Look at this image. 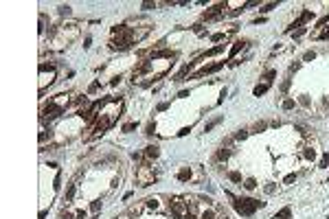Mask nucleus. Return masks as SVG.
<instances>
[{
  "mask_svg": "<svg viewBox=\"0 0 329 219\" xmlns=\"http://www.w3.org/2000/svg\"><path fill=\"white\" fill-rule=\"evenodd\" d=\"M217 219H226V215H224V217H217Z\"/></svg>",
  "mask_w": 329,
  "mask_h": 219,
  "instance_id": "cd10ccee",
  "label": "nucleus"
},
{
  "mask_svg": "<svg viewBox=\"0 0 329 219\" xmlns=\"http://www.w3.org/2000/svg\"><path fill=\"white\" fill-rule=\"evenodd\" d=\"M261 129H266V123H257L255 125V132H261Z\"/></svg>",
  "mask_w": 329,
  "mask_h": 219,
  "instance_id": "6ab92c4d",
  "label": "nucleus"
},
{
  "mask_svg": "<svg viewBox=\"0 0 329 219\" xmlns=\"http://www.w3.org/2000/svg\"><path fill=\"white\" fill-rule=\"evenodd\" d=\"M75 191H77V186H75V184H70V188H68V193H66V195H64V202H70V200H72V195H75Z\"/></svg>",
  "mask_w": 329,
  "mask_h": 219,
  "instance_id": "6e6552de",
  "label": "nucleus"
},
{
  "mask_svg": "<svg viewBox=\"0 0 329 219\" xmlns=\"http://www.w3.org/2000/svg\"><path fill=\"white\" fill-rule=\"evenodd\" d=\"M303 33H305V29H303V27H301V29H296V31H294V37H301Z\"/></svg>",
  "mask_w": 329,
  "mask_h": 219,
  "instance_id": "a211bd4d",
  "label": "nucleus"
},
{
  "mask_svg": "<svg viewBox=\"0 0 329 219\" xmlns=\"http://www.w3.org/2000/svg\"><path fill=\"white\" fill-rule=\"evenodd\" d=\"M219 120H222V118H215V120H211V123H206V127H204V132H211V129H213V127H215V125L219 123Z\"/></svg>",
  "mask_w": 329,
  "mask_h": 219,
  "instance_id": "4468645a",
  "label": "nucleus"
},
{
  "mask_svg": "<svg viewBox=\"0 0 329 219\" xmlns=\"http://www.w3.org/2000/svg\"><path fill=\"white\" fill-rule=\"evenodd\" d=\"M246 46V42H235V46H233V51H231V57H235L239 51H241V48Z\"/></svg>",
  "mask_w": 329,
  "mask_h": 219,
  "instance_id": "0eeeda50",
  "label": "nucleus"
},
{
  "mask_svg": "<svg viewBox=\"0 0 329 219\" xmlns=\"http://www.w3.org/2000/svg\"><path fill=\"white\" fill-rule=\"evenodd\" d=\"M59 219H72V213H66V210H64V213H62V217H59Z\"/></svg>",
  "mask_w": 329,
  "mask_h": 219,
  "instance_id": "aec40b11",
  "label": "nucleus"
},
{
  "mask_svg": "<svg viewBox=\"0 0 329 219\" xmlns=\"http://www.w3.org/2000/svg\"><path fill=\"white\" fill-rule=\"evenodd\" d=\"M191 178V171H189V169H182V171L178 173V180H189Z\"/></svg>",
  "mask_w": 329,
  "mask_h": 219,
  "instance_id": "9d476101",
  "label": "nucleus"
},
{
  "mask_svg": "<svg viewBox=\"0 0 329 219\" xmlns=\"http://www.w3.org/2000/svg\"><path fill=\"white\" fill-rule=\"evenodd\" d=\"M145 156H147V158H158V156H160V151H158L156 145H149V147L145 149Z\"/></svg>",
  "mask_w": 329,
  "mask_h": 219,
  "instance_id": "423d86ee",
  "label": "nucleus"
},
{
  "mask_svg": "<svg viewBox=\"0 0 329 219\" xmlns=\"http://www.w3.org/2000/svg\"><path fill=\"white\" fill-rule=\"evenodd\" d=\"M231 180H235V182H239V180H241V175H239V173H231Z\"/></svg>",
  "mask_w": 329,
  "mask_h": 219,
  "instance_id": "5701e85b",
  "label": "nucleus"
},
{
  "mask_svg": "<svg viewBox=\"0 0 329 219\" xmlns=\"http://www.w3.org/2000/svg\"><path fill=\"white\" fill-rule=\"evenodd\" d=\"M224 64L219 61V64H213V66H206V68H202V70H197L193 77H204V75H211V72H215V70H219Z\"/></svg>",
  "mask_w": 329,
  "mask_h": 219,
  "instance_id": "39448f33",
  "label": "nucleus"
},
{
  "mask_svg": "<svg viewBox=\"0 0 329 219\" xmlns=\"http://www.w3.org/2000/svg\"><path fill=\"white\" fill-rule=\"evenodd\" d=\"M320 37H323V40H329V31H327V33H323Z\"/></svg>",
  "mask_w": 329,
  "mask_h": 219,
  "instance_id": "bb28decb",
  "label": "nucleus"
},
{
  "mask_svg": "<svg viewBox=\"0 0 329 219\" xmlns=\"http://www.w3.org/2000/svg\"><path fill=\"white\" fill-rule=\"evenodd\" d=\"M147 206H149V208H156L158 204H156V200H147Z\"/></svg>",
  "mask_w": 329,
  "mask_h": 219,
  "instance_id": "4be33fe9",
  "label": "nucleus"
},
{
  "mask_svg": "<svg viewBox=\"0 0 329 219\" xmlns=\"http://www.w3.org/2000/svg\"><path fill=\"white\" fill-rule=\"evenodd\" d=\"M274 75H276V72H274V70H270V72H266V79H268V81H270V79H272V77H274Z\"/></svg>",
  "mask_w": 329,
  "mask_h": 219,
  "instance_id": "b1692460",
  "label": "nucleus"
},
{
  "mask_svg": "<svg viewBox=\"0 0 329 219\" xmlns=\"http://www.w3.org/2000/svg\"><path fill=\"white\" fill-rule=\"evenodd\" d=\"M255 186H257L255 180H248V182H246V188H255Z\"/></svg>",
  "mask_w": 329,
  "mask_h": 219,
  "instance_id": "412c9836",
  "label": "nucleus"
},
{
  "mask_svg": "<svg viewBox=\"0 0 329 219\" xmlns=\"http://www.w3.org/2000/svg\"><path fill=\"white\" fill-rule=\"evenodd\" d=\"M59 13H62V15H68V13H70V7H68V5H62V7H59Z\"/></svg>",
  "mask_w": 329,
  "mask_h": 219,
  "instance_id": "2eb2a0df",
  "label": "nucleus"
},
{
  "mask_svg": "<svg viewBox=\"0 0 329 219\" xmlns=\"http://www.w3.org/2000/svg\"><path fill=\"white\" fill-rule=\"evenodd\" d=\"M134 127H136V125H134V123H130V125H125V127H123V129H125V132H132V129H134Z\"/></svg>",
  "mask_w": 329,
  "mask_h": 219,
  "instance_id": "393cba45",
  "label": "nucleus"
},
{
  "mask_svg": "<svg viewBox=\"0 0 329 219\" xmlns=\"http://www.w3.org/2000/svg\"><path fill=\"white\" fill-rule=\"evenodd\" d=\"M246 136H248V134H246V132L241 129V132H237V134H235V140H244Z\"/></svg>",
  "mask_w": 329,
  "mask_h": 219,
  "instance_id": "dca6fc26",
  "label": "nucleus"
},
{
  "mask_svg": "<svg viewBox=\"0 0 329 219\" xmlns=\"http://www.w3.org/2000/svg\"><path fill=\"white\" fill-rule=\"evenodd\" d=\"M283 107H285V110H290V107H294V101H292V99H288V101H283Z\"/></svg>",
  "mask_w": 329,
  "mask_h": 219,
  "instance_id": "f3484780",
  "label": "nucleus"
},
{
  "mask_svg": "<svg viewBox=\"0 0 329 219\" xmlns=\"http://www.w3.org/2000/svg\"><path fill=\"white\" fill-rule=\"evenodd\" d=\"M288 217H290V208H283V210H281L279 215H276L274 219H288Z\"/></svg>",
  "mask_w": 329,
  "mask_h": 219,
  "instance_id": "f8f14e48",
  "label": "nucleus"
},
{
  "mask_svg": "<svg viewBox=\"0 0 329 219\" xmlns=\"http://www.w3.org/2000/svg\"><path fill=\"white\" fill-rule=\"evenodd\" d=\"M171 213H173L175 217H182V215L187 213V202H184L182 197H173V200H171Z\"/></svg>",
  "mask_w": 329,
  "mask_h": 219,
  "instance_id": "7ed1b4c3",
  "label": "nucleus"
},
{
  "mask_svg": "<svg viewBox=\"0 0 329 219\" xmlns=\"http://www.w3.org/2000/svg\"><path fill=\"white\" fill-rule=\"evenodd\" d=\"M266 90H268V83H266V86H257V88H255V96H261Z\"/></svg>",
  "mask_w": 329,
  "mask_h": 219,
  "instance_id": "ddd939ff",
  "label": "nucleus"
},
{
  "mask_svg": "<svg viewBox=\"0 0 329 219\" xmlns=\"http://www.w3.org/2000/svg\"><path fill=\"white\" fill-rule=\"evenodd\" d=\"M261 206H263V202H257V200H235V210L241 213V215H246V217H250Z\"/></svg>",
  "mask_w": 329,
  "mask_h": 219,
  "instance_id": "f257e3e1",
  "label": "nucleus"
},
{
  "mask_svg": "<svg viewBox=\"0 0 329 219\" xmlns=\"http://www.w3.org/2000/svg\"><path fill=\"white\" fill-rule=\"evenodd\" d=\"M228 156H231V151H228V149H224V147H222V149L217 151V160H226Z\"/></svg>",
  "mask_w": 329,
  "mask_h": 219,
  "instance_id": "1a4fd4ad",
  "label": "nucleus"
},
{
  "mask_svg": "<svg viewBox=\"0 0 329 219\" xmlns=\"http://www.w3.org/2000/svg\"><path fill=\"white\" fill-rule=\"evenodd\" d=\"M138 182H141V186H149V184H154V180H156V175H154V171L149 169V164L145 162L143 166H141V171H138Z\"/></svg>",
  "mask_w": 329,
  "mask_h": 219,
  "instance_id": "f03ea898",
  "label": "nucleus"
},
{
  "mask_svg": "<svg viewBox=\"0 0 329 219\" xmlns=\"http://www.w3.org/2000/svg\"><path fill=\"white\" fill-rule=\"evenodd\" d=\"M222 13H224V5H217V7H213L211 11L202 13V20H215V18H219Z\"/></svg>",
  "mask_w": 329,
  "mask_h": 219,
  "instance_id": "20e7f679",
  "label": "nucleus"
},
{
  "mask_svg": "<svg viewBox=\"0 0 329 219\" xmlns=\"http://www.w3.org/2000/svg\"><path fill=\"white\" fill-rule=\"evenodd\" d=\"M327 162H329V154H325V158H323V162H320V166H325Z\"/></svg>",
  "mask_w": 329,
  "mask_h": 219,
  "instance_id": "a878e982",
  "label": "nucleus"
},
{
  "mask_svg": "<svg viewBox=\"0 0 329 219\" xmlns=\"http://www.w3.org/2000/svg\"><path fill=\"white\" fill-rule=\"evenodd\" d=\"M200 219H217V217H215V213H213V210H204V213L200 215Z\"/></svg>",
  "mask_w": 329,
  "mask_h": 219,
  "instance_id": "9b49d317",
  "label": "nucleus"
}]
</instances>
